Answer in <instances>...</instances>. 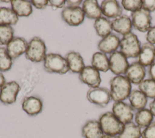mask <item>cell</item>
I'll return each mask as SVG.
<instances>
[{
	"instance_id": "cell-1",
	"label": "cell",
	"mask_w": 155,
	"mask_h": 138,
	"mask_svg": "<svg viewBox=\"0 0 155 138\" xmlns=\"http://www.w3.org/2000/svg\"><path fill=\"white\" fill-rule=\"evenodd\" d=\"M110 97L114 102H122L128 96L131 91L130 81L122 75H116L110 81Z\"/></svg>"
},
{
	"instance_id": "cell-2",
	"label": "cell",
	"mask_w": 155,
	"mask_h": 138,
	"mask_svg": "<svg viewBox=\"0 0 155 138\" xmlns=\"http://www.w3.org/2000/svg\"><path fill=\"white\" fill-rule=\"evenodd\" d=\"M99 122L104 134L117 136L122 131L124 125L112 112H106L99 117Z\"/></svg>"
},
{
	"instance_id": "cell-3",
	"label": "cell",
	"mask_w": 155,
	"mask_h": 138,
	"mask_svg": "<svg viewBox=\"0 0 155 138\" xmlns=\"http://www.w3.org/2000/svg\"><path fill=\"white\" fill-rule=\"evenodd\" d=\"M119 47L120 52L127 58L138 57L141 47L137 36L132 32L123 36L120 40Z\"/></svg>"
},
{
	"instance_id": "cell-4",
	"label": "cell",
	"mask_w": 155,
	"mask_h": 138,
	"mask_svg": "<svg viewBox=\"0 0 155 138\" xmlns=\"http://www.w3.org/2000/svg\"><path fill=\"white\" fill-rule=\"evenodd\" d=\"M47 48L44 41L38 36L33 37L28 43L25 53V58L33 62H41L44 60Z\"/></svg>"
},
{
	"instance_id": "cell-5",
	"label": "cell",
	"mask_w": 155,
	"mask_h": 138,
	"mask_svg": "<svg viewBox=\"0 0 155 138\" xmlns=\"http://www.w3.org/2000/svg\"><path fill=\"white\" fill-rule=\"evenodd\" d=\"M44 61V69L48 72L65 74L69 70L66 59L59 54L48 53Z\"/></svg>"
},
{
	"instance_id": "cell-6",
	"label": "cell",
	"mask_w": 155,
	"mask_h": 138,
	"mask_svg": "<svg viewBox=\"0 0 155 138\" xmlns=\"http://www.w3.org/2000/svg\"><path fill=\"white\" fill-rule=\"evenodd\" d=\"M131 20L132 26L139 32H147L151 27V15L149 12L142 8L132 12Z\"/></svg>"
},
{
	"instance_id": "cell-7",
	"label": "cell",
	"mask_w": 155,
	"mask_h": 138,
	"mask_svg": "<svg viewBox=\"0 0 155 138\" xmlns=\"http://www.w3.org/2000/svg\"><path fill=\"white\" fill-rule=\"evenodd\" d=\"M88 100L101 107L106 106L110 101V91L104 87L90 88L87 93Z\"/></svg>"
},
{
	"instance_id": "cell-8",
	"label": "cell",
	"mask_w": 155,
	"mask_h": 138,
	"mask_svg": "<svg viewBox=\"0 0 155 138\" xmlns=\"http://www.w3.org/2000/svg\"><path fill=\"white\" fill-rule=\"evenodd\" d=\"M112 112L124 125L132 122L134 117V109L131 106L122 102H116L112 107Z\"/></svg>"
},
{
	"instance_id": "cell-9",
	"label": "cell",
	"mask_w": 155,
	"mask_h": 138,
	"mask_svg": "<svg viewBox=\"0 0 155 138\" xmlns=\"http://www.w3.org/2000/svg\"><path fill=\"white\" fill-rule=\"evenodd\" d=\"M110 69L116 75L125 74L129 64L127 58L120 51H115L109 57Z\"/></svg>"
},
{
	"instance_id": "cell-10",
	"label": "cell",
	"mask_w": 155,
	"mask_h": 138,
	"mask_svg": "<svg viewBox=\"0 0 155 138\" xmlns=\"http://www.w3.org/2000/svg\"><path fill=\"white\" fill-rule=\"evenodd\" d=\"M61 16L63 20L68 25L78 26L82 24L84 20L85 14L80 7H65L62 12Z\"/></svg>"
},
{
	"instance_id": "cell-11",
	"label": "cell",
	"mask_w": 155,
	"mask_h": 138,
	"mask_svg": "<svg viewBox=\"0 0 155 138\" xmlns=\"http://www.w3.org/2000/svg\"><path fill=\"white\" fill-rule=\"evenodd\" d=\"M20 89L19 84L15 81L5 83L0 91L1 102L5 105H10L15 103Z\"/></svg>"
},
{
	"instance_id": "cell-12",
	"label": "cell",
	"mask_w": 155,
	"mask_h": 138,
	"mask_svg": "<svg viewBox=\"0 0 155 138\" xmlns=\"http://www.w3.org/2000/svg\"><path fill=\"white\" fill-rule=\"evenodd\" d=\"M79 78L82 83L87 85L91 88L99 87L101 83L99 71L91 66H85L79 73Z\"/></svg>"
},
{
	"instance_id": "cell-13",
	"label": "cell",
	"mask_w": 155,
	"mask_h": 138,
	"mask_svg": "<svg viewBox=\"0 0 155 138\" xmlns=\"http://www.w3.org/2000/svg\"><path fill=\"white\" fill-rule=\"evenodd\" d=\"M28 47L27 41L22 37H15L7 44L8 54L12 58H16L25 53Z\"/></svg>"
},
{
	"instance_id": "cell-14",
	"label": "cell",
	"mask_w": 155,
	"mask_h": 138,
	"mask_svg": "<svg viewBox=\"0 0 155 138\" xmlns=\"http://www.w3.org/2000/svg\"><path fill=\"white\" fill-rule=\"evenodd\" d=\"M125 74V77L131 83L139 85L143 80L145 76V69L144 66L141 65L138 61H135L129 65Z\"/></svg>"
},
{
	"instance_id": "cell-15",
	"label": "cell",
	"mask_w": 155,
	"mask_h": 138,
	"mask_svg": "<svg viewBox=\"0 0 155 138\" xmlns=\"http://www.w3.org/2000/svg\"><path fill=\"white\" fill-rule=\"evenodd\" d=\"M42 100L36 97H25L22 103V109L29 116H34L39 114L42 110Z\"/></svg>"
},
{
	"instance_id": "cell-16",
	"label": "cell",
	"mask_w": 155,
	"mask_h": 138,
	"mask_svg": "<svg viewBox=\"0 0 155 138\" xmlns=\"http://www.w3.org/2000/svg\"><path fill=\"white\" fill-rule=\"evenodd\" d=\"M120 40L118 36L114 33L103 38L98 43L97 48L101 52L104 53H112L116 51L119 47Z\"/></svg>"
},
{
	"instance_id": "cell-17",
	"label": "cell",
	"mask_w": 155,
	"mask_h": 138,
	"mask_svg": "<svg viewBox=\"0 0 155 138\" xmlns=\"http://www.w3.org/2000/svg\"><path fill=\"white\" fill-rule=\"evenodd\" d=\"M84 138H102L104 134L98 120H88L82 126L81 131Z\"/></svg>"
},
{
	"instance_id": "cell-18",
	"label": "cell",
	"mask_w": 155,
	"mask_h": 138,
	"mask_svg": "<svg viewBox=\"0 0 155 138\" xmlns=\"http://www.w3.org/2000/svg\"><path fill=\"white\" fill-rule=\"evenodd\" d=\"M101 9L102 14L110 18H117L122 13V8L116 0L103 1L101 2Z\"/></svg>"
},
{
	"instance_id": "cell-19",
	"label": "cell",
	"mask_w": 155,
	"mask_h": 138,
	"mask_svg": "<svg viewBox=\"0 0 155 138\" xmlns=\"http://www.w3.org/2000/svg\"><path fill=\"white\" fill-rule=\"evenodd\" d=\"M154 60L155 47L148 42L143 43L138 55V62L143 66H148Z\"/></svg>"
},
{
	"instance_id": "cell-20",
	"label": "cell",
	"mask_w": 155,
	"mask_h": 138,
	"mask_svg": "<svg viewBox=\"0 0 155 138\" xmlns=\"http://www.w3.org/2000/svg\"><path fill=\"white\" fill-rule=\"evenodd\" d=\"M111 24L113 30L123 36L130 33L132 30L131 20L127 15L115 18L111 22Z\"/></svg>"
},
{
	"instance_id": "cell-21",
	"label": "cell",
	"mask_w": 155,
	"mask_h": 138,
	"mask_svg": "<svg viewBox=\"0 0 155 138\" xmlns=\"http://www.w3.org/2000/svg\"><path fill=\"white\" fill-rule=\"evenodd\" d=\"M69 70L74 73H80L85 67L84 60L78 52L70 51L65 55Z\"/></svg>"
},
{
	"instance_id": "cell-22",
	"label": "cell",
	"mask_w": 155,
	"mask_h": 138,
	"mask_svg": "<svg viewBox=\"0 0 155 138\" xmlns=\"http://www.w3.org/2000/svg\"><path fill=\"white\" fill-rule=\"evenodd\" d=\"M82 10L85 15L90 19H97L102 14L101 7L96 0H85L82 4Z\"/></svg>"
},
{
	"instance_id": "cell-23",
	"label": "cell",
	"mask_w": 155,
	"mask_h": 138,
	"mask_svg": "<svg viewBox=\"0 0 155 138\" xmlns=\"http://www.w3.org/2000/svg\"><path fill=\"white\" fill-rule=\"evenodd\" d=\"M12 9L18 16H28L33 12L31 2L24 0L11 1Z\"/></svg>"
},
{
	"instance_id": "cell-24",
	"label": "cell",
	"mask_w": 155,
	"mask_h": 138,
	"mask_svg": "<svg viewBox=\"0 0 155 138\" xmlns=\"http://www.w3.org/2000/svg\"><path fill=\"white\" fill-rule=\"evenodd\" d=\"M94 27L98 36L102 38L111 33V22L107 18L101 16L94 21Z\"/></svg>"
},
{
	"instance_id": "cell-25",
	"label": "cell",
	"mask_w": 155,
	"mask_h": 138,
	"mask_svg": "<svg viewBox=\"0 0 155 138\" xmlns=\"http://www.w3.org/2000/svg\"><path fill=\"white\" fill-rule=\"evenodd\" d=\"M130 105L134 109L138 111L145 108L147 103V97L139 90H132L128 96Z\"/></svg>"
},
{
	"instance_id": "cell-26",
	"label": "cell",
	"mask_w": 155,
	"mask_h": 138,
	"mask_svg": "<svg viewBox=\"0 0 155 138\" xmlns=\"http://www.w3.org/2000/svg\"><path fill=\"white\" fill-rule=\"evenodd\" d=\"M91 64L99 71L106 72L110 69L109 59L105 53L101 52H95L93 55Z\"/></svg>"
},
{
	"instance_id": "cell-27",
	"label": "cell",
	"mask_w": 155,
	"mask_h": 138,
	"mask_svg": "<svg viewBox=\"0 0 155 138\" xmlns=\"http://www.w3.org/2000/svg\"><path fill=\"white\" fill-rule=\"evenodd\" d=\"M153 117L150 109L143 108L137 111L134 116V122L139 128H145L153 122Z\"/></svg>"
},
{
	"instance_id": "cell-28",
	"label": "cell",
	"mask_w": 155,
	"mask_h": 138,
	"mask_svg": "<svg viewBox=\"0 0 155 138\" xmlns=\"http://www.w3.org/2000/svg\"><path fill=\"white\" fill-rule=\"evenodd\" d=\"M18 20V16L12 9L0 7V26L15 25Z\"/></svg>"
},
{
	"instance_id": "cell-29",
	"label": "cell",
	"mask_w": 155,
	"mask_h": 138,
	"mask_svg": "<svg viewBox=\"0 0 155 138\" xmlns=\"http://www.w3.org/2000/svg\"><path fill=\"white\" fill-rule=\"evenodd\" d=\"M141 128L135 123L130 122L124 125L122 132L117 136V138H140Z\"/></svg>"
},
{
	"instance_id": "cell-30",
	"label": "cell",
	"mask_w": 155,
	"mask_h": 138,
	"mask_svg": "<svg viewBox=\"0 0 155 138\" xmlns=\"http://www.w3.org/2000/svg\"><path fill=\"white\" fill-rule=\"evenodd\" d=\"M140 91L147 98H155V81L152 79H146L142 81L138 86Z\"/></svg>"
},
{
	"instance_id": "cell-31",
	"label": "cell",
	"mask_w": 155,
	"mask_h": 138,
	"mask_svg": "<svg viewBox=\"0 0 155 138\" xmlns=\"http://www.w3.org/2000/svg\"><path fill=\"white\" fill-rule=\"evenodd\" d=\"M12 59L8 54L7 49L3 47H0V71L6 72L11 69Z\"/></svg>"
},
{
	"instance_id": "cell-32",
	"label": "cell",
	"mask_w": 155,
	"mask_h": 138,
	"mask_svg": "<svg viewBox=\"0 0 155 138\" xmlns=\"http://www.w3.org/2000/svg\"><path fill=\"white\" fill-rule=\"evenodd\" d=\"M14 30L10 26H0V44H7L13 38Z\"/></svg>"
},
{
	"instance_id": "cell-33",
	"label": "cell",
	"mask_w": 155,
	"mask_h": 138,
	"mask_svg": "<svg viewBox=\"0 0 155 138\" xmlns=\"http://www.w3.org/2000/svg\"><path fill=\"white\" fill-rule=\"evenodd\" d=\"M122 7L128 10L134 12L142 9V1L141 0H123L121 2Z\"/></svg>"
},
{
	"instance_id": "cell-34",
	"label": "cell",
	"mask_w": 155,
	"mask_h": 138,
	"mask_svg": "<svg viewBox=\"0 0 155 138\" xmlns=\"http://www.w3.org/2000/svg\"><path fill=\"white\" fill-rule=\"evenodd\" d=\"M141 138H155V122L144 128L141 133Z\"/></svg>"
},
{
	"instance_id": "cell-35",
	"label": "cell",
	"mask_w": 155,
	"mask_h": 138,
	"mask_svg": "<svg viewBox=\"0 0 155 138\" xmlns=\"http://www.w3.org/2000/svg\"><path fill=\"white\" fill-rule=\"evenodd\" d=\"M142 8L150 13L155 11V0H143Z\"/></svg>"
},
{
	"instance_id": "cell-36",
	"label": "cell",
	"mask_w": 155,
	"mask_h": 138,
	"mask_svg": "<svg viewBox=\"0 0 155 138\" xmlns=\"http://www.w3.org/2000/svg\"><path fill=\"white\" fill-rule=\"evenodd\" d=\"M146 40L148 43L154 44H155V26L151 27L148 31L146 35Z\"/></svg>"
},
{
	"instance_id": "cell-37",
	"label": "cell",
	"mask_w": 155,
	"mask_h": 138,
	"mask_svg": "<svg viewBox=\"0 0 155 138\" xmlns=\"http://www.w3.org/2000/svg\"><path fill=\"white\" fill-rule=\"evenodd\" d=\"M30 2L31 5L38 9H45L48 5L47 0H31Z\"/></svg>"
},
{
	"instance_id": "cell-38",
	"label": "cell",
	"mask_w": 155,
	"mask_h": 138,
	"mask_svg": "<svg viewBox=\"0 0 155 138\" xmlns=\"http://www.w3.org/2000/svg\"><path fill=\"white\" fill-rule=\"evenodd\" d=\"M65 2L66 1L64 0H50L48 1V5L56 9L63 8Z\"/></svg>"
},
{
	"instance_id": "cell-39",
	"label": "cell",
	"mask_w": 155,
	"mask_h": 138,
	"mask_svg": "<svg viewBox=\"0 0 155 138\" xmlns=\"http://www.w3.org/2000/svg\"><path fill=\"white\" fill-rule=\"evenodd\" d=\"M148 74L151 79L155 81V60L149 66Z\"/></svg>"
},
{
	"instance_id": "cell-40",
	"label": "cell",
	"mask_w": 155,
	"mask_h": 138,
	"mask_svg": "<svg viewBox=\"0 0 155 138\" xmlns=\"http://www.w3.org/2000/svg\"><path fill=\"white\" fill-rule=\"evenodd\" d=\"M66 2L68 7H79L81 3L82 2L81 0H68L66 1Z\"/></svg>"
},
{
	"instance_id": "cell-41",
	"label": "cell",
	"mask_w": 155,
	"mask_h": 138,
	"mask_svg": "<svg viewBox=\"0 0 155 138\" xmlns=\"http://www.w3.org/2000/svg\"><path fill=\"white\" fill-rule=\"evenodd\" d=\"M149 108H150L149 109L153 114V116H155V98H154L153 100L150 103Z\"/></svg>"
},
{
	"instance_id": "cell-42",
	"label": "cell",
	"mask_w": 155,
	"mask_h": 138,
	"mask_svg": "<svg viewBox=\"0 0 155 138\" xmlns=\"http://www.w3.org/2000/svg\"><path fill=\"white\" fill-rule=\"evenodd\" d=\"M5 83V79L3 74L0 72V89L2 88V87L4 85Z\"/></svg>"
},
{
	"instance_id": "cell-43",
	"label": "cell",
	"mask_w": 155,
	"mask_h": 138,
	"mask_svg": "<svg viewBox=\"0 0 155 138\" xmlns=\"http://www.w3.org/2000/svg\"><path fill=\"white\" fill-rule=\"evenodd\" d=\"M102 138H117L116 136H111V135H105L104 134V137Z\"/></svg>"
},
{
	"instance_id": "cell-44",
	"label": "cell",
	"mask_w": 155,
	"mask_h": 138,
	"mask_svg": "<svg viewBox=\"0 0 155 138\" xmlns=\"http://www.w3.org/2000/svg\"><path fill=\"white\" fill-rule=\"evenodd\" d=\"M2 2H11V1H1Z\"/></svg>"
}]
</instances>
